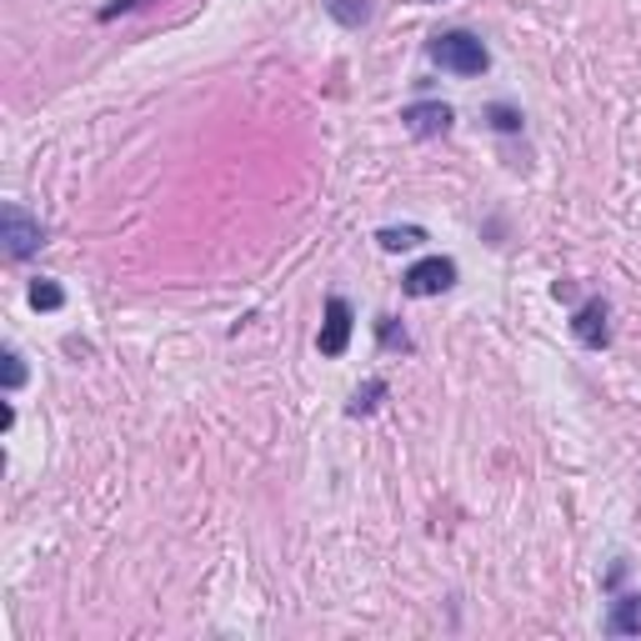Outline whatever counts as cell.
<instances>
[{"label": "cell", "instance_id": "obj_1", "mask_svg": "<svg viewBox=\"0 0 641 641\" xmlns=\"http://www.w3.org/2000/svg\"><path fill=\"white\" fill-rule=\"evenodd\" d=\"M432 61L441 70H451V76H482V70L491 66V55H486V46L472 36V30H446V36H436Z\"/></svg>", "mask_w": 641, "mask_h": 641}, {"label": "cell", "instance_id": "obj_2", "mask_svg": "<svg viewBox=\"0 0 641 641\" xmlns=\"http://www.w3.org/2000/svg\"><path fill=\"white\" fill-rule=\"evenodd\" d=\"M451 286H457V261H446V256H426V261H416L401 275L406 296H441Z\"/></svg>", "mask_w": 641, "mask_h": 641}, {"label": "cell", "instance_id": "obj_3", "mask_svg": "<svg viewBox=\"0 0 641 641\" xmlns=\"http://www.w3.org/2000/svg\"><path fill=\"white\" fill-rule=\"evenodd\" d=\"M0 241H5L11 261H26V256L40 251V221H30L21 206H5L0 210Z\"/></svg>", "mask_w": 641, "mask_h": 641}, {"label": "cell", "instance_id": "obj_4", "mask_svg": "<svg viewBox=\"0 0 641 641\" xmlns=\"http://www.w3.org/2000/svg\"><path fill=\"white\" fill-rule=\"evenodd\" d=\"M351 341V306L331 296L326 302V321H321V356H341Z\"/></svg>", "mask_w": 641, "mask_h": 641}, {"label": "cell", "instance_id": "obj_5", "mask_svg": "<svg viewBox=\"0 0 641 641\" xmlns=\"http://www.w3.org/2000/svg\"><path fill=\"white\" fill-rule=\"evenodd\" d=\"M401 120H406V131L411 136H441V131H451V105H441V101L411 105Z\"/></svg>", "mask_w": 641, "mask_h": 641}, {"label": "cell", "instance_id": "obj_6", "mask_svg": "<svg viewBox=\"0 0 641 641\" xmlns=\"http://www.w3.org/2000/svg\"><path fill=\"white\" fill-rule=\"evenodd\" d=\"M572 331H576L581 346H606V336H612V326H606V302H587V306H581L576 321H572Z\"/></svg>", "mask_w": 641, "mask_h": 641}, {"label": "cell", "instance_id": "obj_7", "mask_svg": "<svg viewBox=\"0 0 641 641\" xmlns=\"http://www.w3.org/2000/svg\"><path fill=\"white\" fill-rule=\"evenodd\" d=\"M606 631H612V637H637L641 631V597H621V602H612V612H606Z\"/></svg>", "mask_w": 641, "mask_h": 641}, {"label": "cell", "instance_id": "obj_8", "mask_svg": "<svg viewBox=\"0 0 641 641\" xmlns=\"http://www.w3.org/2000/svg\"><path fill=\"white\" fill-rule=\"evenodd\" d=\"M326 11L336 15L341 26H351V30H356V26H367V15H371V11H367V0H326Z\"/></svg>", "mask_w": 641, "mask_h": 641}, {"label": "cell", "instance_id": "obj_9", "mask_svg": "<svg viewBox=\"0 0 641 641\" xmlns=\"http://www.w3.org/2000/svg\"><path fill=\"white\" fill-rule=\"evenodd\" d=\"M30 306H36V311H61V306H66V291L55 286V281H36V286H30Z\"/></svg>", "mask_w": 641, "mask_h": 641}, {"label": "cell", "instance_id": "obj_10", "mask_svg": "<svg viewBox=\"0 0 641 641\" xmlns=\"http://www.w3.org/2000/svg\"><path fill=\"white\" fill-rule=\"evenodd\" d=\"M421 241H426V231H421V226H401V231H381V246L386 251H406V246H421Z\"/></svg>", "mask_w": 641, "mask_h": 641}, {"label": "cell", "instance_id": "obj_11", "mask_svg": "<svg viewBox=\"0 0 641 641\" xmlns=\"http://www.w3.org/2000/svg\"><path fill=\"white\" fill-rule=\"evenodd\" d=\"M381 396H386V381H367V392H356V401H351V416H367V411H376Z\"/></svg>", "mask_w": 641, "mask_h": 641}, {"label": "cell", "instance_id": "obj_12", "mask_svg": "<svg viewBox=\"0 0 641 641\" xmlns=\"http://www.w3.org/2000/svg\"><path fill=\"white\" fill-rule=\"evenodd\" d=\"M21 381H26V367H21V356H15V351H5V386L15 392Z\"/></svg>", "mask_w": 641, "mask_h": 641}, {"label": "cell", "instance_id": "obj_13", "mask_svg": "<svg viewBox=\"0 0 641 641\" xmlns=\"http://www.w3.org/2000/svg\"><path fill=\"white\" fill-rule=\"evenodd\" d=\"M491 120H497V126H501V131H516V126H522V120H516V116H511V111H507V105H497V111H491Z\"/></svg>", "mask_w": 641, "mask_h": 641}]
</instances>
